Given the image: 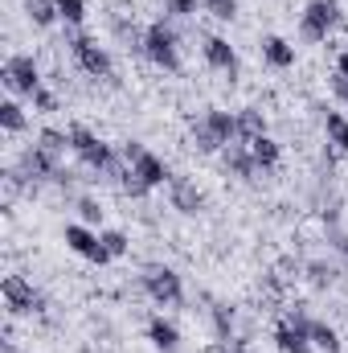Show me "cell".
<instances>
[{"label":"cell","instance_id":"cell-1","mask_svg":"<svg viewBox=\"0 0 348 353\" xmlns=\"http://www.w3.org/2000/svg\"><path fill=\"white\" fill-rule=\"evenodd\" d=\"M66 132H70V152H74L87 169H94V173H107V176H123V173H127V169H119V161H115L111 144H102L90 128H83V123H70Z\"/></svg>","mask_w":348,"mask_h":353},{"label":"cell","instance_id":"cell-2","mask_svg":"<svg viewBox=\"0 0 348 353\" xmlns=\"http://www.w3.org/2000/svg\"><path fill=\"white\" fill-rule=\"evenodd\" d=\"M340 25H345V8H340L336 0H307V8H303V17H299V37L312 41V46H320V41H328V33H336Z\"/></svg>","mask_w":348,"mask_h":353},{"label":"cell","instance_id":"cell-3","mask_svg":"<svg viewBox=\"0 0 348 353\" xmlns=\"http://www.w3.org/2000/svg\"><path fill=\"white\" fill-rule=\"evenodd\" d=\"M144 58H148V62H156L160 70H180L176 33L164 25V21H156V25H148V29H144Z\"/></svg>","mask_w":348,"mask_h":353},{"label":"cell","instance_id":"cell-4","mask_svg":"<svg viewBox=\"0 0 348 353\" xmlns=\"http://www.w3.org/2000/svg\"><path fill=\"white\" fill-rule=\"evenodd\" d=\"M0 296H4V308L12 316H33L41 312V292L25 279V275H4L0 279Z\"/></svg>","mask_w":348,"mask_h":353},{"label":"cell","instance_id":"cell-5","mask_svg":"<svg viewBox=\"0 0 348 353\" xmlns=\"http://www.w3.org/2000/svg\"><path fill=\"white\" fill-rule=\"evenodd\" d=\"M0 79H4V87L12 90V94H37L41 90V70H37V62L29 58V54H12L8 62H4V70H0Z\"/></svg>","mask_w":348,"mask_h":353},{"label":"cell","instance_id":"cell-6","mask_svg":"<svg viewBox=\"0 0 348 353\" xmlns=\"http://www.w3.org/2000/svg\"><path fill=\"white\" fill-rule=\"evenodd\" d=\"M144 292L156 304H164V308L184 304V283H180V275H176L173 267H148L144 271Z\"/></svg>","mask_w":348,"mask_h":353},{"label":"cell","instance_id":"cell-7","mask_svg":"<svg viewBox=\"0 0 348 353\" xmlns=\"http://www.w3.org/2000/svg\"><path fill=\"white\" fill-rule=\"evenodd\" d=\"M70 50H74V62L87 70L90 79H111V70H115V66H111V54H107L94 37L74 33V37H70Z\"/></svg>","mask_w":348,"mask_h":353},{"label":"cell","instance_id":"cell-8","mask_svg":"<svg viewBox=\"0 0 348 353\" xmlns=\"http://www.w3.org/2000/svg\"><path fill=\"white\" fill-rule=\"evenodd\" d=\"M66 247L74 251V255H83V259H90V263H111V251L102 247V234H94L87 222H70L66 226Z\"/></svg>","mask_w":348,"mask_h":353},{"label":"cell","instance_id":"cell-9","mask_svg":"<svg viewBox=\"0 0 348 353\" xmlns=\"http://www.w3.org/2000/svg\"><path fill=\"white\" fill-rule=\"evenodd\" d=\"M127 169H131V176H135V181H140V185H144L148 193L173 181V173H168V165H164V161H160L156 152H148V148H144V152H140V157H135V161H131Z\"/></svg>","mask_w":348,"mask_h":353},{"label":"cell","instance_id":"cell-10","mask_svg":"<svg viewBox=\"0 0 348 353\" xmlns=\"http://www.w3.org/2000/svg\"><path fill=\"white\" fill-rule=\"evenodd\" d=\"M168 197H173V210H180V214H201L205 210V193L188 176H173L168 181Z\"/></svg>","mask_w":348,"mask_h":353},{"label":"cell","instance_id":"cell-11","mask_svg":"<svg viewBox=\"0 0 348 353\" xmlns=\"http://www.w3.org/2000/svg\"><path fill=\"white\" fill-rule=\"evenodd\" d=\"M205 62L213 66V70H221V74H238V54H234V46L226 41V37H205Z\"/></svg>","mask_w":348,"mask_h":353},{"label":"cell","instance_id":"cell-12","mask_svg":"<svg viewBox=\"0 0 348 353\" xmlns=\"http://www.w3.org/2000/svg\"><path fill=\"white\" fill-rule=\"evenodd\" d=\"M262 62L266 66H274V70H291L295 66V46L287 41V37H262Z\"/></svg>","mask_w":348,"mask_h":353},{"label":"cell","instance_id":"cell-13","mask_svg":"<svg viewBox=\"0 0 348 353\" xmlns=\"http://www.w3.org/2000/svg\"><path fill=\"white\" fill-rule=\"evenodd\" d=\"M205 128H209V132L221 140V148L238 144V115H234V111H221V107L205 111Z\"/></svg>","mask_w":348,"mask_h":353},{"label":"cell","instance_id":"cell-14","mask_svg":"<svg viewBox=\"0 0 348 353\" xmlns=\"http://www.w3.org/2000/svg\"><path fill=\"white\" fill-rule=\"evenodd\" d=\"M274 345L279 353H312V337H307V329H299V325H291V321H283L279 329H274Z\"/></svg>","mask_w":348,"mask_h":353},{"label":"cell","instance_id":"cell-15","mask_svg":"<svg viewBox=\"0 0 348 353\" xmlns=\"http://www.w3.org/2000/svg\"><path fill=\"white\" fill-rule=\"evenodd\" d=\"M148 341L160 353H176L180 350V329H176L173 321H164V316H152L148 321Z\"/></svg>","mask_w":348,"mask_h":353},{"label":"cell","instance_id":"cell-16","mask_svg":"<svg viewBox=\"0 0 348 353\" xmlns=\"http://www.w3.org/2000/svg\"><path fill=\"white\" fill-rule=\"evenodd\" d=\"M259 136H266V115H262L259 107H242V111H238V140L250 144V140H259Z\"/></svg>","mask_w":348,"mask_h":353},{"label":"cell","instance_id":"cell-17","mask_svg":"<svg viewBox=\"0 0 348 353\" xmlns=\"http://www.w3.org/2000/svg\"><path fill=\"white\" fill-rule=\"evenodd\" d=\"M221 161H226V169H230V173H238V176H254V173H259V165H254V157H250V148H246L242 140H238V144H230Z\"/></svg>","mask_w":348,"mask_h":353},{"label":"cell","instance_id":"cell-18","mask_svg":"<svg viewBox=\"0 0 348 353\" xmlns=\"http://www.w3.org/2000/svg\"><path fill=\"white\" fill-rule=\"evenodd\" d=\"M307 337H312V345L320 353H340V333H336L328 321H312V325H307Z\"/></svg>","mask_w":348,"mask_h":353},{"label":"cell","instance_id":"cell-19","mask_svg":"<svg viewBox=\"0 0 348 353\" xmlns=\"http://www.w3.org/2000/svg\"><path fill=\"white\" fill-rule=\"evenodd\" d=\"M246 148H250V157H254V165H259V169H274V165H279V152H283V148H279V140H270V136L250 140Z\"/></svg>","mask_w":348,"mask_h":353},{"label":"cell","instance_id":"cell-20","mask_svg":"<svg viewBox=\"0 0 348 353\" xmlns=\"http://www.w3.org/2000/svg\"><path fill=\"white\" fill-rule=\"evenodd\" d=\"M25 12H29V21L37 29H50L54 21H62L58 17V0H25Z\"/></svg>","mask_w":348,"mask_h":353},{"label":"cell","instance_id":"cell-21","mask_svg":"<svg viewBox=\"0 0 348 353\" xmlns=\"http://www.w3.org/2000/svg\"><path fill=\"white\" fill-rule=\"evenodd\" d=\"M25 123H29V119H25V111H21V103H12V99H4V103H0V128H4L8 136H21V132H25Z\"/></svg>","mask_w":348,"mask_h":353},{"label":"cell","instance_id":"cell-22","mask_svg":"<svg viewBox=\"0 0 348 353\" xmlns=\"http://www.w3.org/2000/svg\"><path fill=\"white\" fill-rule=\"evenodd\" d=\"M37 148H41V152H50L54 161H62V152L70 148V132H58V128H45V132L37 136Z\"/></svg>","mask_w":348,"mask_h":353},{"label":"cell","instance_id":"cell-23","mask_svg":"<svg viewBox=\"0 0 348 353\" xmlns=\"http://www.w3.org/2000/svg\"><path fill=\"white\" fill-rule=\"evenodd\" d=\"M324 128H328V144H336L340 152H348V115H340V111H328Z\"/></svg>","mask_w":348,"mask_h":353},{"label":"cell","instance_id":"cell-24","mask_svg":"<svg viewBox=\"0 0 348 353\" xmlns=\"http://www.w3.org/2000/svg\"><path fill=\"white\" fill-rule=\"evenodd\" d=\"M58 17H62L70 29H78V25L87 21V0H58Z\"/></svg>","mask_w":348,"mask_h":353},{"label":"cell","instance_id":"cell-25","mask_svg":"<svg viewBox=\"0 0 348 353\" xmlns=\"http://www.w3.org/2000/svg\"><path fill=\"white\" fill-rule=\"evenodd\" d=\"M193 144H197V152H221V140L205 128V119L193 123Z\"/></svg>","mask_w":348,"mask_h":353},{"label":"cell","instance_id":"cell-26","mask_svg":"<svg viewBox=\"0 0 348 353\" xmlns=\"http://www.w3.org/2000/svg\"><path fill=\"white\" fill-rule=\"evenodd\" d=\"M102 247L111 251V259H123V255L131 251V239H127L123 230H102Z\"/></svg>","mask_w":348,"mask_h":353},{"label":"cell","instance_id":"cell-27","mask_svg":"<svg viewBox=\"0 0 348 353\" xmlns=\"http://www.w3.org/2000/svg\"><path fill=\"white\" fill-rule=\"evenodd\" d=\"M213 329L221 341H230V333H234V308L230 304H213Z\"/></svg>","mask_w":348,"mask_h":353},{"label":"cell","instance_id":"cell-28","mask_svg":"<svg viewBox=\"0 0 348 353\" xmlns=\"http://www.w3.org/2000/svg\"><path fill=\"white\" fill-rule=\"evenodd\" d=\"M307 279H312L316 288H332V283H336V267L316 259V263H307Z\"/></svg>","mask_w":348,"mask_h":353},{"label":"cell","instance_id":"cell-29","mask_svg":"<svg viewBox=\"0 0 348 353\" xmlns=\"http://www.w3.org/2000/svg\"><path fill=\"white\" fill-rule=\"evenodd\" d=\"M201 4H205V12L217 17V21H234V17H238V0H201Z\"/></svg>","mask_w":348,"mask_h":353},{"label":"cell","instance_id":"cell-30","mask_svg":"<svg viewBox=\"0 0 348 353\" xmlns=\"http://www.w3.org/2000/svg\"><path fill=\"white\" fill-rule=\"evenodd\" d=\"M78 218H83L87 226H98V222H102V205H98V197H78Z\"/></svg>","mask_w":348,"mask_h":353},{"label":"cell","instance_id":"cell-31","mask_svg":"<svg viewBox=\"0 0 348 353\" xmlns=\"http://www.w3.org/2000/svg\"><path fill=\"white\" fill-rule=\"evenodd\" d=\"M197 8H205L201 0H164V12H173V17H197Z\"/></svg>","mask_w":348,"mask_h":353},{"label":"cell","instance_id":"cell-32","mask_svg":"<svg viewBox=\"0 0 348 353\" xmlns=\"http://www.w3.org/2000/svg\"><path fill=\"white\" fill-rule=\"evenodd\" d=\"M328 87H332V99L348 107V79H345V74H332V79H328Z\"/></svg>","mask_w":348,"mask_h":353},{"label":"cell","instance_id":"cell-33","mask_svg":"<svg viewBox=\"0 0 348 353\" xmlns=\"http://www.w3.org/2000/svg\"><path fill=\"white\" fill-rule=\"evenodd\" d=\"M33 107H37V111H58V99H54L50 90L41 87L37 94H33Z\"/></svg>","mask_w":348,"mask_h":353},{"label":"cell","instance_id":"cell-34","mask_svg":"<svg viewBox=\"0 0 348 353\" xmlns=\"http://www.w3.org/2000/svg\"><path fill=\"white\" fill-rule=\"evenodd\" d=\"M336 74H345V79H348V50L336 54Z\"/></svg>","mask_w":348,"mask_h":353},{"label":"cell","instance_id":"cell-35","mask_svg":"<svg viewBox=\"0 0 348 353\" xmlns=\"http://www.w3.org/2000/svg\"><path fill=\"white\" fill-rule=\"evenodd\" d=\"M336 247H340V255L348 259V234H340V239H336Z\"/></svg>","mask_w":348,"mask_h":353}]
</instances>
